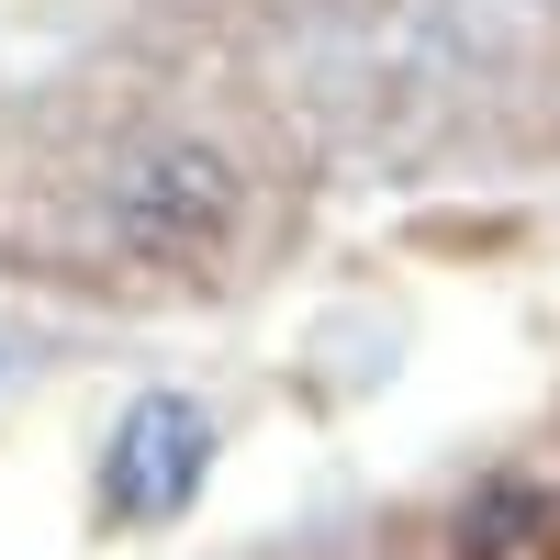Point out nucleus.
Instances as JSON below:
<instances>
[{"mask_svg":"<svg viewBox=\"0 0 560 560\" xmlns=\"http://www.w3.org/2000/svg\"><path fill=\"white\" fill-rule=\"evenodd\" d=\"M90 236H102V269L147 292H213L247 269V168L191 124L135 135L90 191Z\"/></svg>","mask_w":560,"mask_h":560,"instance_id":"f257e3e1","label":"nucleus"},{"mask_svg":"<svg viewBox=\"0 0 560 560\" xmlns=\"http://www.w3.org/2000/svg\"><path fill=\"white\" fill-rule=\"evenodd\" d=\"M213 482V415L191 393H135L102 438V516L113 527H168Z\"/></svg>","mask_w":560,"mask_h":560,"instance_id":"f03ea898","label":"nucleus"},{"mask_svg":"<svg viewBox=\"0 0 560 560\" xmlns=\"http://www.w3.org/2000/svg\"><path fill=\"white\" fill-rule=\"evenodd\" d=\"M448 560H560V482H482L448 527Z\"/></svg>","mask_w":560,"mask_h":560,"instance_id":"7ed1b4c3","label":"nucleus"}]
</instances>
